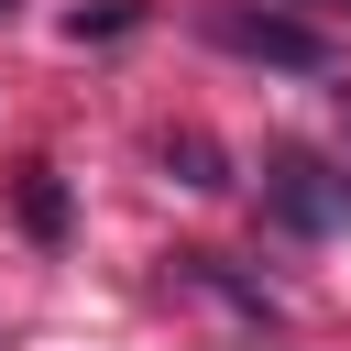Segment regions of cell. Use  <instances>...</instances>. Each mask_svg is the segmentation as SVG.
I'll return each mask as SVG.
<instances>
[{
  "mask_svg": "<svg viewBox=\"0 0 351 351\" xmlns=\"http://www.w3.org/2000/svg\"><path fill=\"white\" fill-rule=\"evenodd\" d=\"M263 208H274L296 241H340V230H351V176L318 165V154H274V165H263Z\"/></svg>",
  "mask_w": 351,
  "mask_h": 351,
  "instance_id": "6da1fadb",
  "label": "cell"
},
{
  "mask_svg": "<svg viewBox=\"0 0 351 351\" xmlns=\"http://www.w3.org/2000/svg\"><path fill=\"white\" fill-rule=\"evenodd\" d=\"M230 55H252V66H296V77H329V44L307 33V22H285V11H219L208 22Z\"/></svg>",
  "mask_w": 351,
  "mask_h": 351,
  "instance_id": "7a4b0ae2",
  "label": "cell"
},
{
  "mask_svg": "<svg viewBox=\"0 0 351 351\" xmlns=\"http://www.w3.org/2000/svg\"><path fill=\"white\" fill-rule=\"evenodd\" d=\"M165 165H176V186H230L219 154H208V132H165Z\"/></svg>",
  "mask_w": 351,
  "mask_h": 351,
  "instance_id": "3957f363",
  "label": "cell"
},
{
  "mask_svg": "<svg viewBox=\"0 0 351 351\" xmlns=\"http://www.w3.org/2000/svg\"><path fill=\"white\" fill-rule=\"evenodd\" d=\"M22 219H33V230H44V241H55V230H66V186H55V176H44V165H33V176H22Z\"/></svg>",
  "mask_w": 351,
  "mask_h": 351,
  "instance_id": "277c9868",
  "label": "cell"
},
{
  "mask_svg": "<svg viewBox=\"0 0 351 351\" xmlns=\"http://www.w3.org/2000/svg\"><path fill=\"white\" fill-rule=\"evenodd\" d=\"M340 132H351V88H340Z\"/></svg>",
  "mask_w": 351,
  "mask_h": 351,
  "instance_id": "5b68a950",
  "label": "cell"
}]
</instances>
